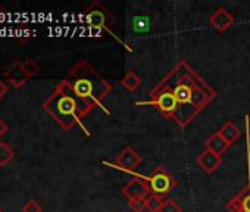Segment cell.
Segmentation results:
<instances>
[{"label":"cell","mask_w":250,"mask_h":212,"mask_svg":"<svg viewBox=\"0 0 250 212\" xmlns=\"http://www.w3.org/2000/svg\"><path fill=\"white\" fill-rule=\"evenodd\" d=\"M161 91L174 96L178 106L171 120L181 128H186L216 97V91L186 61H180L149 94L152 97Z\"/></svg>","instance_id":"cell-1"},{"label":"cell","mask_w":250,"mask_h":212,"mask_svg":"<svg viewBox=\"0 0 250 212\" xmlns=\"http://www.w3.org/2000/svg\"><path fill=\"white\" fill-rule=\"evenodd\" d=\"M66 80L69 81L77 99L88 111H91L96 106L103 108L102 100L112 91L110 83L99 75L94 68L85 61L75 64L71 68Z\"/></svg>","instance_id":"cell-2"},{"label":"cell","mask_w":250,"mask_h":212,"mask_svg":"<svg viewBox=\"0 0 250 212\" xmlns=\"http://www.w3.org/2000/svg\"><path fill=\"white\" fill-rule=\"evenodd\" d=\"M43 109L65 130L69 131L75 124L81 123L90 111L77 99L66 78L55 87V91L44 100Z\"/></svg>","instance_id":"cell-3"},{"label":"cell","mask_w":250,"mask_h":212,"mask_svg":"<svg viewBox=\"0 0 250 212\" xmlns=\"http://www.w3.org/2000/svg\"><path fill=\"white\" fill-rule=\"evenodd\" d=\"M85 21L90 27H94L97 30H103V31H107L110 36L115 37L113 31H112V27L115 24V18L113 15L109 12V9H106L100 2H93L87 11H85ZM116 39V37H115ZM118 40V39H116ZM119 43H122L121 40H118Z\"/></svg>","instance_id":"cell-4"},{"label":"cell","mask_w":250,"mask_h":212,"mask_svg":"<svg viewBox=\"0 0 250 212\" xmlns=\"http://www.w3.org/2000/svg\"><path fill=\"white\" fill-rule=\"evenodd\" d=\"M145 178H146V181L149 184L150 193H155V194H159V196L168 194L178 184V181L162 165L156 167L153 170V172L149 177H145Z\"/></svg>","instance_id":"cell-5"},{"label":"cell","mask_w":250,"mask_h":212,"mask_svg":"<svg viewBox=\"0 0 250 212\" xmlns=\"http://www.w3.org/2000/svg\"><path fill=\"white\" fill-rule=\"evenodd\" d=\"M145 105H152L155 108L167 118H171L175 111H177V102L174 99V96L169 91H161L155 96L150 97L149 102H145Z\"/></svg>","instance_id":"cell-6"},{"label":"cell","mask_w":250,"mask_h":212,"mask_svg":"<svg viewBox=\"0 0 250 212\" xmlns=\"http://www.w3.org/2000/svg\"><path fill=\"white\" fill-rule=\"evenodd\" d=\"M140 164H142V156L131 146L124 148L122 152L113 161V165L125 172H133Z\"/></svg>","instance_id":"cell-7"},{"label":"cell","mask_w":250,"mask_h":212,"mask_svg":"<svg viewBox=\"0 0 250 212\" xmlns=\"http://www.w3.org/2000/svg\"><path fill=\"white\" fill-rule=\"evenodd\" d=\"M122 194L128 200H133L137 197H147L150 194V189L145 177L136 175L122 187Z\"/></svg>","instance_id":"cell-8"},{"label":"cell","mask_w":250,"mask_h":212,"mask_svg":"<svg viewBox=\"0 0 250 212\" xmlns=\"http://www.w3.org/2000/svg\"><path fill=\"white\" fill-rule=\"evenodd\" d=\"M225 209L228 212H250V180L246 189L227 202Z\"/></svg>","instance_id":"cell-9"},{"label":"cell","mask_w":250,"mask_h":212,"mask_svg":"<svg viewBox=\"0 0 250 212\" xmlns=\"http://www.w3.org/2000/svg\"><path fill=\"white\" fill-rule=\"evenodd\" d=\"M209 24L210 27L218 31V33H225L227 30L231 28L234 24V17L225 9V8H218L210 17H209Z\"/></svg>","instance_id":"cell-10"},{"label":"cell","mask_w":250,"mask_h":212,"mask_svg":"<svg viewBox=\"0 0 250 212\" xmlns=\"http://www.w3.org/2000/svg\"><path fill=\"white\" fill-rule=\"evenodd\" d=\"M196 162H197V165H199L206 174H213V172L219 168V165H221L222 161H221V156H219V155H216V153H213V152L205 149V150L196 158Z\"/></svg>","instance_id":"cell-11"},{"label":"cell","mask_w":250,"mask_h":212,"mask_svg":"<svg viewBox=\"0 0 250 212\" xmlns=\"http://www.w3.org/2000/svg\"><path fill=\"white\" fill-rule=\"evenodd\" d=\"M3 77H5L15 88L22 87V85L27 83V80H28V77L25 75V72H24V69H22V62H14L11 66H8L6 71L3 72Z\"/></svg>","instance_id":"cell-12"},{"label":"cell","mask_w":250,"mask_h":212,"mask_svg":"<svg viewBox=\"0 0 250 212\" xmlns=\"http://www.w3.org/2000/svg\"><path fill=\"white\" fill-rule=\"evenodd\" d=\"M225 142H227V145L228 146H231V145H234L237 140H238V137L241 136V131L231 123V121H227L218 131H216Z\"/></svg>","instance_id":"cell-13"},{"label":"cell","mask_w":250,"mask_h":212,"mask_svg":"<svg viewBox=\"0 0 250 212\" xmlns=\"http://www.w3.org/2000/svg\"><path fill=\"white\" fill-rule=\"evenodd\" d=\"M229 146L227 145V142L218 134V133H213L206 142H205V149H208V150H210V152H213V153H216V155H222V153H225L227 152V149H228Z\"/></svg>","instance_id":"cell-14"},{"label":"cell","mask_w":250,"mask_h":212,"mask_svg":"<svg viewBox=\"0 0 250 212\" xmlns=\"http://www.w3.org/2000/svg\"><path fill=\"white\" fill-rule=\"evenodd\" d=\"M140 84H142V78L134 71H128L121 80V85L124 88H127L128 91H136L140 87Z\"/></svg>","instance_id":"cell-15"},{"label":"cell","mask_w":250,"mask_h":212,"mask_svg":"<svg viewBox=\"0 0 250 212\" xmlns=\"http://www.w3.org/2000/svg\"><path fill=\"white\" fill-rule=\"evenodd\" d=\"M164 203H165V199L162 196L150 193L147 196V206H146V209H149L150 212H161Z\"/></svg>","instance_id":"cell-16"},{"label":"cell","mask_w":250,"mask_h":212,"mask_svg":"<svg viewBox=\"0 0 250 212\" xmlns=\"http://www.w3.org/2000/svg\"><path fill=\"white\" fill-rule=\"evenodd\" d=\"M15 156V152L6 143H0V167H6Z\"/></svg>","instance_id":"cell-17"},{"label":"cell","mask_w":250,"mask_h":212,"mask_svg":"<svg viewBox=\"0 0 250 212\" xmlns=\"http://www.w3.org/2000/svg\"><path fill=\"white\" fill-rule=\"evenodd\" d=\"M22 69H24V72H25V75H27L28 78H33V77H36V75L40 72V66H39L37 62L33 61V59L24 61V62H22Z\"/></svg>","instance_id":"cell-18"},{"label":"cell","mask_w":250,"mask_h":212,"mask_svg":"<svg viewBox=\"0 0 250 212\" xmlns=\"http://www.w3.org/2000/svg\"><path fill=\"white\" fill-rule=\"evenodd\" d=\"M149 30V20L143 17H136L133 20V31L134 33H146Z\"/></svg>","instance_id":"cell-19"},{"label":"cell","mask_w":250,"mask_h":212,"mask_svg":"<svg viewBox=\"0 0 250 212\" xmlns=\"http://www.w3.org/2000/svg\"><path fill=\"white\" fill-rule=\"evenodd\" d=\"M128 205L133 212H143L147 206V197H137V199L128 200Z\"/></svg>","instance_id":"cell-20"},{"label":"cell","mask_w":250,"mask_h":212,"mask_svg":"<svg viewBox=\"0 0 250 212\" xmlns=\"http://www.w3.org/2000/svg\"><path fill=\"white\" fill-rule=\"evenodd\" d=\"M22 212H43L42 205L34 200V199H28L24 205H22Z\"/></svg>","instance_id":"cell-21"},{"label":"cell","mask_w":250,"mask_h":212,"mask_svg":"<svg viewBox=\"0 0 250 212\" xmlns=\"http://www.w3.org/2000/svg\"><path fill=\"white\" fill-rule=\"evenodd\" d=\"M161 212H183V208L174 199H167Z\"/></svg>","instance_id":"cell-22"},{"label":"cell","mask_w":250,"mask_h":212,"mask_svg":"<svg viewBox=\"0 0 250 212\" xmlns=\"http://www.w3.org/2000/svg\"><path fill=\"white\" fill-rule=\"evenodd\" d=\"M8 130H9V126H8L2 118H0V137L5 136V134L8 133Z\"/></svg>","instance_id":"cell-23"},{"label":"cell","mask_w":250,"mask_h":212,"mask_svg":"<svg viewBox=\"0 0 250 212\" xmlns=\"http://www.w3.org/2000/svg\"><path fill=\"white\" fill-rule=\"evenodd\" d=\"M6 93H8V84L0 80V99H3Z\"/></svg>","instance_id":"cell-24"},{"label":"cell","mask_w":250,"mask_h":212,"mask_svg":"<svg viewBox=\"0 0 250 212\" xmlns=\"http://www.w3.org/2000/svg\"><path fill=\"white\" fill-rule=\"evenodd\" d=\"M0 212H3V211H2V208H0Z\"/></svg>","instance_id":"cell-25"}]
</instances>
